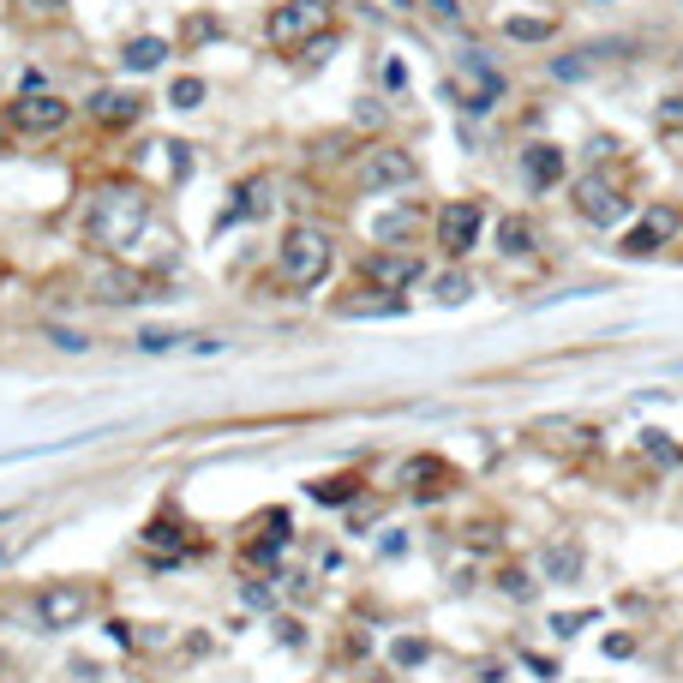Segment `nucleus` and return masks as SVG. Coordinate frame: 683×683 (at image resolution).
Masks as SVG:
<instances>
[{
    "label": "nucleus",
    "mask_w": 683,
    "mask_h": 683,
    "mask_svg": "<svg viewBox=\"0 0 683 683\" xmlns=\"http://www.w3.org/2000/svg\"><path fill=\"white\" fill-rule=\"evenodd\" d=\"M564 174H570L564 144H552V138L522 144V180H528V192H558V186H564Z\"/></svg>",
    "instance_id": "12"
},
{
    "label": "nucleus",
    "mask_w": 683,
    "mask_h": 683,
    "mask_svg": "<svg viewBox=\"0 0 683 683\" xmlns=\"http://www.w3.org/2000/svg\"><path fill=\"white\" fill-rule=\"evenodd\" d=\"M582 564H588V552H582L576 540H564V546L552 540V546L540 552V570H546V582H576V576H582Z\"/></svg>",
    "instance_id": "18"
},
{
    "label": "nucleus",
    "mask_w": 683,
    "mask_h": 683,
    "mask_svg": "<svg viewBox=\"0 0 683 683\" xmlns=\"http://www.w3.org/2000/svg\"><path fill=\"white\" fill-rule=\"evenodd\" d=\"M264 210H270V180H264V174H252V180H240V186H234V204L216 216V234H222V228H234V222H252V216H264Z\"/></svg>",
    "instance_id": "16"
},
{
    "label": "nucleus",
    "mask_w": 683,
    "mask_h": 683,
    "mask_svg": "<svg viewBox=\"0 0 683 683\" xmlns=\"http://www.w3.org/2000/svg\"><path fill=\"white\" fill-rule=\"evenodd\" d=\"M174 342H180L174 330H144V336H138V348H144V354H168Z\"/></svg>",
    "instance_id": "29"
},
{
    "label": "nucleus",
    "mask_w": 683,
    "mask_h": 683,
    "mask_svg": "<svg viewBox=\"0 0 683 683\" xmlns=\"http://www.w3.org/2000/svg\"><path fill=\"white\" fill-rule=\"evenodd\" d=\"M570 204H576V216H582L588 228H618V222L630 216V198H624V186H612L606 174H582Z\"/></svg>",
    "instance_id": "11"
},
{
    "label": "nucleus",
    "mask_w": 683,
    "mask_h": 683,
    "mask_svg": "<svg viewBox=\"0 0 683 683\" xmlns=\"http://www.w3.org/2000/svg\"><path fill=\"white\" fill-rule=\"evenodd\" d=\"M192 144H168V168H174V180H186L192 174V156H186Z\"/></svg>",
    "instance_id": "31"
},
{
    "label": "nucleus",
    "mask_w": 683,
    "mask_h": 683,
    "mask_svg": "<svg viewBox=\"0 0 683 683\" xmlns=\"http://www.w3.org/2000/svg\"><path fill=\"white\" fill-rule=\"evenodd\" d=\"M420 282H426V264H420L414 252H402V246H378V252L360 258V288H366V294L402 300V294H414Z\"/></svg>",
    "instance_id": "5"
},
{
    "label": "nucleus",
    "mask_w": 683,
    "mask_h": 683,
    "mask_svg": "<svg viewBox=\"0 0 683 683\" xmlns=\"http://www.w3.org/2000/svg\"><path fill=\"white\" fill-rule=\"evenodd\" d=\"M96 300L120 306V300H144V294H138V276H126V270H102V276H96Z\"/></svg>",
    "instance_id": "23"
},
{
    "label": "nucleus",
    "mask_w": 683,
    "mask_h": 683,
    "mask_svg": "<svg viewBox=\"0 0 683 683\" xmlns=\"http://www.w3.org/2000/svg\"><path fill=\"white\" fill-rule=\"evenodd\" d=\"M30 612H36V624L48 636H66V630H78L96 612V588L90 582H48V588H36Z\"/></svg>",
    "instance_id": "7"
},
{
    "label": "nucleus",
    "mask_w": 683,
    "mask_h": 683,
    "mask_svg": "<svg viewBox=\"0 0 683 683\" xmlns=\"http://www.w3.org/2000/svg\"><path fill=\"white\" fill-rule=\"evenodd\" d=\"M150 228V198L138 186H102L84 210V240L102 252V258H126Z\"/></svg>",
    "instance_id": "1"
},
{
    "label": "nucleus",
    "mask_w": 683,
    "mask_h": 683,
    "mask_svg": "<svg viewBox=\"0 0 683 683\" xmlns=\"http://www.w3.org/2000/svg\"><path fill=\"white\" fill-rule=\"evenodd\" d=\"M498 594L516 600V606H534V600H540V582H534L522 564H504V570H498Z\"/></svg>",
    "instance_id": "22"
},
{
    "label": "nucleus",
    "mask_w": 683,
    "mask_h": 683,
    "mask_svg": "<svg viewBox=\"0 0 683 683\" xmlns=\"http://www.w3.org/2000/svg\"><path fill=\"white\" fill-rule=\"evenodd\" d=\"M24 12H36V18H54V12H66V0H18Z\"/></svg>",
    "instance_id": "34"
},
{
    "label": "nucleus",
    "mask_w": 683,
    "mask_h": 683,
    "mask_svg": "<svg viewBox=\"0 0 683 683\" xmlns=\"http://www.w3.org/2000/svg\"><path fill=\"white\" fill-rule=\"evenodd\" d=\"M468 294H474L468 270H444V276H438V306H462Z\"/></svg>",
    "instance_id": "26"
},
{
    "label": "nucleus",
    "mask_w": 683,
    "mask_h": 683,
    "mask_svg": "<svg viewBox=\"0 0 683 683\" xmlns=\"http://www.w3.org/2000/svg\"><path fill=\"white\" fill-rule=\"evenodd\" d=\"M426 654H432V642H426V636H402V642H396V666H420Z\"/></svg>",
    "instance_id": "27"
},
{
    "label": "nucleus",
    "mask_w": 683,
    "mask_h": 683,
    "mask_svg": "<svg viewBox=\"0 0 683 683\" xmlns=\"http://www.w3.org/2000/svg\"><path fill=\"white\" fill-rule=\"evenodd\" d=\"M144 108H150V102H144L138 90H96V96L84 102V114H90L96 126H108V132H132V126L144 120Z\"/></svg>",
    "instance_id": "13"
},
{
    "label": "nucleus",
    "mask_w": 683,
    "mask_h": 683,
    "mask_svg": "<svg viewBox=\"0 0 683 683\" xmlns=\"http://www.w3.org/2000/svg\"><path fill=\"white\" fill-rule=\"evenodd\" d=\"M354 120H360V126H384V108H378V102H372V108L360 102V114H354Z\"/></svg>",
    "instance_id": "36"
},
{
    "label": "nucleus",
    "mask_w": 683,
    "mask_h": 683,
    "mask_svg": "<svg viewBox=\"0 0 683 683\" xmlns=\"http://www.w3.org/2000/svg\"><path fill=\"white\" fill-rule=\"evenodd\" d=\"M606 654H612V660H630V654H636V642H630V636H612V642H606Z\"/></svg>",
    "instance_id": "35"
},
{
    "label": "nucleus",
    "mask_w": 683,
    "mask_h": 683,
    "mask_svg": "<svg viewBox=\"0 0 683 683\" xmlns=\"http://www.w3.org/2000/svg\"><path fill=\"white\" fill-rule=\"evenodd\" d=\"M456 78H462V108H468V114H492V108L504 102V90H510L504 66H498L492 48H480V42H462V48H456Z\"/></svg>",
    "instance_id": "3"
},
{
    "label": "nucleus",
    "mask_w": 683,
    "mask_h": 683,
    "mask_svg": "<svg viewBox=\"0 0 683 683\" xmlns=\"http://www.w3.org/2000/svg\"><path fill=\"white\" fill-rule=\"evenodd\" d=\"M54 336V348H66V354H90V336L84 330H48Z\"/></svg>",
    "instance_id": "28"
},
{
    "label": "nucleus",
    "mask_w": 683,
    "mask_h": 683,
    "mask_svg": "<svg viewBox=\"0 0 683 683\" xmlns=\"http://www.w3.org/2000/svg\"><path fill=\"white\" fill-rule=\"evenodd\" d=\"M480 234H486V204H480V198H450V204L432 216V246H438L450 264H462V258L480 246Z\"/></svg>",
    "instance_id": "6"
},
{
    "label": "nucleus",
    "mask_w": 683,
    "mask_h": 683,
    "mask_svg": "<svg viewBox=\"0 0 683 683\" xmlns=\"http://www.w3.org/2000/svg\"><path fill=\"white\" fill-rule=\"evenodd\" d=\"M414 228H420V204L408 198V204H396V210H384L372 222V240L378 246H402V240H414Z\"/></svg>",
    "instance_id": "17"
},
{
    "label": "nucleus",
    "mask_w": 683,
    "mask_h": 683,
    "mask_svg": "<svg viewBox=\"0 0 683 683\" xmlns=\"http://www.w3.org/2000/svg\"><path fill=\"white\" fill-rule=\"evenodd\" d=\"M330 270H336V240H330V228H318V222H294V228H282V246H276V282H282L288 294H312Z\"/></svg>",
    "instance_id": "2"
},
{
    "label": "nucleus",
    "mask_w": 683,
    "mask_h": 683,
    "mask_svg": "<svg viewBox=\"0 0 683 683\" xmlns=\"http://www.w3.org/2000/svg\"><path fill=\"white\" fill-rule=\"evenodd\" d=\"M6 126H12V132H30V138H54V132H66V126H72V102H66V96H54V90H30V96H18V102H12Z\"/></svg>",
    "instance_id": "9"
},
{
    "label": "nucleus",
    "mask_w": 683,
    "mask_h": 683,
    "mask_svg": "<svg viewBox=\"0 0 683 683\" xmlns=\"http://www.w3.org/2000/svg\"><path fill=\"white\" fill-rule=\"evenodd\" d=\"M354 174H360L366 192H402V186H414L420 168H414V156H408L402 144H384V138H378V144H366V156H360Z\"/></svg>",
    "instance_id": "10"
},
{
    "label": "nucleus",
    "mask_w": 683,
    "mask_h": 683,
    "mask_svg": "<svg viewBox=\"0 0 683 683\" xmlns=\"http://www.w3.org/2000/svg\"><path fill=\"white\" fill-rule=\"evenodd\" d=\"M600 66H606V60H600V54H594V42H588V48H570V54H552V66H546V72H552L558 84H582V78H594Z\"/></svg>",
    "instance_id": "20"
},
{
    "label": "nucleus",
    "mask_w": 683,
    "mask_h": 683,
    "mask_svg": "<svg viewBox=\"0 0 683 683\" xmlns=\"http://www.w3.org/2000/svg\"><path fill=\"white\" fill-rule=\"evenodd\" d=\"M504 36L534 48V42H552V36H558V18H540V12H510V18H504Z\"/></svg>",
    "instance_id": "21"
},
{
    "label": "nucleus",
    "mask_w": 683,
    "mask_h": 683,
    "mask_svg": "<svg viewBox=\"0 0 683 683\" xmlns=\"http://www.w3.org/2000/svg\"><path fill=\"white\" fill-rule=\"evenodd\" d=\"M588 618H594V612H570V618H552V630H558V636H576Z\"/></svg>",
    "instance_id": "33"
},
{
    "label": "nucleus",
    "mask_w": 683,
    "mask_h": 683,
    "mask_svg": "<svg viewBox=\"0 0 683 683\" xmlns=\"http://www.w3.org/2000/svg\"><path fill=\"white\" fill-rule=\"evenodd\" d=\"M654 120H660V126H683V96H666V108H660Z\"/></svg>",
    "instance_id": "32"
},
{
    "label": "nucleus",
    "mask_w": 683,
    "mask_h": 683,
    "mask_svg": "<svg viewBox=\"0 0 683 683\" xmlns=\"http://www.w3.org/2000/svg\"><path fill=\"white\" fill-rule=\"evenodd\" d=\"M498 252H504L510 264L534 258V252H540V222H534L528 210H510V216L498 222Z\"/></svg>",
    "instance_id": "15"
},
{
    "label": "nucleus",
    "mask_w": 683,
    "mask_h": 683,
    "mask_svg": "<svg viewBox=\"0 0 683 683\" xmlns=\"http://www.w3.org/2000/svg\"><path fill=\"white\" fill-rule=\"evenodd\" d=\"M168 54H174L168 36H132V42L120 48V66H126V72H156Z\"/></svg>",
    "instance_id": "19"
},
{
    "label": "nucleus",
    "mask_w": 683,
    "mask_h": 683,
    "mask_svg": "<svg viewBox=\"0 0 683 683\" xmlns=\"http://www.w3.org/2000/svg\"><path fill=\"white\" fill-rule=\"evenodd\" d=\"M426 12H432L438 24H450V30L462 24V6H456V0H426Z\"/></svg>",
    "instance_id": "30"
},
{
    "label": "nucleus",
    "mask_w": 683,
    "mask_h": 683,
    "mask_svg": "<svg viewBox=\"0 0 683 683\" xmlns=\"http://www.w3.org/2000/svg\"><path fill=\"white\" fill-rule=\"evenodd\" d=\"M0 150H6V126H0Z\"/></svg>",
    "instance_id": "37"
},
{
    "label": "nucleus",
    "mask_w": 683,
    "mask_h": 683,
    "mask_svg": "<svg viewBox=\"0 0 683 683\" xmlns=\"http://www.w3.org/2000/svg\"><path fill=\"white\" fill-rule=\"evenodd\" d=\"M683 234V204H654L624 240H618V258H630V264H648V258H660L672 240Z\"/></svg>",
    "instance_id": "8"
},
{
    "label": "nucleus",
    "mask_w": 683,
    "mask_h": 683,
    "mask_svg": "<svg viewBox=\"0 0 683 683\" xmlns=\"http://www.w3.org/2000/svg\"><path fill=\"white\" fill-rule=\"evenodd\" d=\"M324 24H330V0H282L264 18V42L276 54H294V48H312Z\"/></svg>",
    "instance_id": "4"
},
{
    "label": "nucleus",
    "mask_w": 683,
    "mask_h": 683,
    "mask_svg": "<svg viewBox=\"0 0 683 683\" xmlns=\"http://www.w3.org/2000/svg\"><path fill=\"white\" fill-rule=\"evenodd\" d=\"M204 96H210V84H204L198 72H180V78L168 84V102H174V108H204Z\"/></svg>",
    "instance_id": "25"
},
{
    "label": "nucleus",
    "mask_w": 683,
    "mask_h": 683,
    "mask_svg": "<svg viewBox=\"0 0 683 683\" xmlns=\"http://www.w3.org/2000/svg\"><path fill=\"white\" fill-rule=\"evenodd\" d=\"M306 492H312L318 504H354V492H360V480H354V474H324V480H312Z\"/></svg>",
    "instance_id": "24"
},
{
    "label": "nucleus",
    "mask_w": 683,
    "mask_h": 683,
    "mask_svg": "<svg viewBox=\"0 0 683 683\" xmlns=\"http://www.w3.org/2000/svg\"><path fill=\"white\" fill-rule=\"evenodd\" d=\"M0 558H6V552H0Z\"/></svg>",
    "instance_id": "38"
},
{
    "label": "nucleus",
    "mask_w": 683,
    "mask_h": 683,
    "mask_svg": "<svg viewBox=\"0 0 683 683\" xmlns=\"http://www.w3.org/2000/svg\"><path fill=\"white\" fill-rule=\"evenodd\" d=\"M450 486H456V468H450L444 456H414V462L402 468V492H408L414 504H438Z\"/></svg>",
    "instance_id": "14"
}]
</instances>
